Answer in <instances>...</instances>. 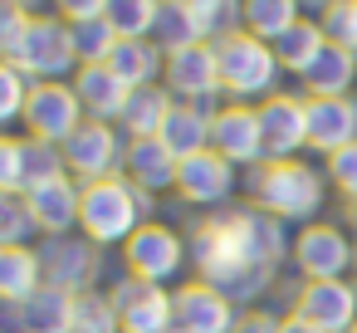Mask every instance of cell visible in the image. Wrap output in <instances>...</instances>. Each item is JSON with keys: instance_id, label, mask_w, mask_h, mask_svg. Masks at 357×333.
<instances>
[{"instance_id": "1", "label": "cell", "mask_w": 357, "mask_h": 333, "mask_svg": "<svg viewBox=\"0 0 357 333\" xmlns=\"http://www.w3.org/2000/svg\"><path fill=\"white\" fill-rule=\"evenodd\" d=\"M250 201L269 216H279L284 225L294 221L298 230L318 221L323 201H328V177L323 167L303 162V157H264L250 172Z\"/></svg>"}, {"instance_id": "2", "label": "cell", "mask_w": 357, "mask_h": 333, "mask_svg": "<svg viewBox=\"0 0 357 333\" xmlns=\"http://www.w3.org/2000/svg\"><path fill=\"white\" fill-rule=\"evenodd\" d=\"M152 196L137 191L128 177H108V182H93L84 186V206H79V235H89L93 245H128L147 221H152Z\"/></svg>"}, {"instance_id": "3", "label": "cell", "mask_w": 357, "mask_h": 333, "mask_svg": "<svg viewBox=\"0 0 357 333\" xmlns=\"http://www.w3.org/2000/svg\"><path fill=\"white\" fill-rule=\"evenodd\" d=\"M215 54H220V89H225V103H264L279 94V54L274 45L255 40L250 30H235L225 40H215Z\"/></svg>"}, {"instance_id": "4", "label": "cell", "mask_w": 357, "mask_h": 333, "mask_svg": "<svg viewBox=\"0 0 357 333\" xmlns=\"http://www.w3.org/2000/svg\"><path fill=\"white\" fill-rule=\"evenodd\" d=\"M215 216H220L225 235L235 240V250H240V260H245L250 269L279 274V265H284V260H294V235L284 230V221H279V216L259 211L255 201H240V206H220Z\"/></svg>"}, {"instance_id": "5", "label": "cell", "mask_w": 357, "mask_h": 333, "mask_svg": "<svg viewBox=\"0 0 357 333\" xmlns=\"http://www.w3.org/2000/svg\"><path fill=\"white\" fill-rule=\"evenodd\" d=\"M0 64H15L30 84H69V74H79V50H74V25H64L54 10L35 15L25 45L15 59H0Z\"/></svg>"}, {"instance_id": "6", "label": "cell", "mask_w": 357, "mask_h": 333, "mask_svg": "<svg viewBox=\"0 0 357 333\" xmlns=\"http://www.w3.org/2000/svg\"><path fill=\"white\" fill-rule=\"evenodd\" d=\"M191 260V245H186V230H172L162 221H147L128 245H123V274L142 279V284H172L181 274V265Z\"/></svg>"}, {"instance_id": "7", "label": "cell", "mask_w": 357, "mask_h": 333, "mask_svg": "<svg viewBox=\"0 0 357 333\" xmlns=\"http://www.w3.org/2000/svg\"><path fill=\"white\" fill-rule=\"evenodd\" d=\"M59 177H69L64 147L25 138V133H6V138H0V191L25 196V191H35L45 182H59Z\"/></svg>"}, {"instance_id": "8", "label": "cell", "mask_w": 357, "mask_h": 333, "mask_svg": "<svg viewBox=\"0 0 357 333\" xmlns=\"http://www.w3.org/2000/svg\"><path fill=\"white\" fill-rule=\"evenodd\" d=\"M167 94L176 103H191V108H211L220 113L225 108V89H220V54L211 40L191 45V50H176L167 54Z\"/></svg>"}, {"instance_id": "9", "label": "cell", "mask_w": 357, "mask_h": 333, "mask_svg": "<svg viewBox=\"0 0 357 333\" xmlns=\"http://www.w3.org/2000/svg\"><path fill=\"white\" fill-rule=\"evenodd\" d=\"M123 157H128V133L113 128V123L84 118V128L64 142V162H69V177H74L79 186L123 177Z\"/></svg>"}, {"instance_id": "10", "label": "cell", "mask_w": 357, "mask_h": 333, "mask_svg": "<svg viewBox=\"0 0 357 333\" xmlns=\"http://www.w3.org/2000/svg\"><path fill=\"white\" fill-rule=\"evenodd\" d=\"M40 265H45V284L64 294H93L103 274V245H93L89 235H50L40 240Z\"/></svg>"}, {"instance_id": "11", "label": "cell", "mask_w": 357, "mask_h": 333, "mask_svg": "<svg viewBox=\"0 0 357 333\" xmlns=\"http://www.w3.org/2000/svg\"><path fill=\"white\" fill-rule=\"evenodd\" d=\"M352 260H357V245L333 221H313L294 235V265L303 279H347Z\"/></svg>"}, {"instance_id": "12", "label": "cell", "mask_w": 357, "mask_h": 333, "mask_svg": "<svg viewBox=\"0 0 357 333\" xmlns=\"http://www.w3.org/2000/svg\"><path fill=\"white\" fill-rule=\"evenodd\" d=\"M20 128H25V138H40V142L64 147L84 128V103H79L74 84H35Z\"/></svg>"}, {"instance_id": "13", "label": "cell", "mask_w": 357, "mask_h": 333, "mask_svg": "<svg viewBox=\"0 0 357 333\" xmlns=\"http://www.w3.org/2000/svg\"><path fill=\"white\" fill-rule=\"evenodd\" d=\"M211 152H220L235 172L240 167H259L269 157V142H264V123H259V108L255 103H225L211 123Z\"/></svg>"}, {"instance_id": "14", "label": "cell", "mask_w": 357, "mask_h": 333, "mask_svg": "<svg viewBox=\"0 0 357 333\" xmlns=\"http://www.w3.org/2000/svg\"><path fill=\"white\" fill-rule=\"evenodd\" d=\"M289 313L328 328V333H352L357 323V284L352 279H303L289 294Z\"/></svg>"}, {"instance_id": "15", "label": "cell", "mask_w": 357, "mask_h": 333, "mask_svg": "<svg viewBox=\"0 0 357 333\" xmlns=\"http://www.w3.org/2000/svg\"><path fill=\"white\" fill-rule=\"evenodd\" d=\"M118 318H123V333H176V304H172V289L162 284H142L132 274H123L113 289H108Z\"/></svg>"}, {"instance_id": "16", "label": "cell", "mask_w": 357, "mask_h": 333, "mask_svg": "<svg viewBox=\"0 0 357 333\" xmlns=\"http://www.w3.org/2000/svg\"><path fill=\"white\" fill-rule=\"evenodd\" d=\"M172 304H176V333H235V323L245 313L235 299H225L206 279L176 284L172 289Z\"/></svg>"}, {"instance_id": "17", "label": "cell", "mask_w": 357, "mask_h": 333, "mask_svg": "<svg viewBox=\"0 0 357 333\" xmlns=\"http://www.w3.org/2000/svg\"><path fill=\"white\" fill-rule=\"evenodd\" d=\"M176 196L186 201V206H196V211H220V206H230V196H235V167L220 157V152H201V157H191V162H181V172H176Z\"/></svg>"}, {"instance_id": "18", "label": "cell", "mask_w": 357, "mask_h": 333, "mask_svg": "<svg viewBox=\"0 0 357 333\" xmlns=\"http://www.w3.org/2000/svg\"><path fill=\"white\" fill-rule=\"evenodd\" d=\"M259 108V123H264V142H269V157H298L308 147V98L303 94H274Z\"/></svg>"}, {"instance_id": "19", "label": "cell", "mask_w": 357, "mask_h": 333, "mask_svg": "<svg viewBox=\"0 0 357 333\" xmlns=\"http://www.w3.org/2000/svg\"><path fill=\"white\" fill-rule=\"evenodd\" d=\"M79 294L45 284L30 304H6V333H74Z\"/></svg>"}, {"instance_id": "20", "label": "cell", "mask_w": 357, "mask_h": 333, "mask_svg": "<svg viewBox=\"0 0 357 333\" xmlns=\"http://www.w3.org/2000/svg\"><path fill=\"white\" fill-rule=\"evenodd\" d=\"M176 172H181V162L167 152V142H162V138H128L123 177H128L137 191H147L152 201H157V196H167V191H176Z\"/></svg>"}, {"instance_id": "21", "label": "cell", "mask_w": 357, "mask_h": 333, "mask_svg": "<svg viewBox=\"0 0 357 333\" xmlns=\"http://www.w3.org/2000/svg\"><path fill=\"white\" fill-rule=\"evenodd\" d=\"M357 142V94L352 98H308V147L333 157Z\"/></svg>"}, {"instance_id": "22", "label": "cell", "mask_w": 357, "mask_h": 333, "mask_svg": "<svg viewBox=\"0 0 357 333\" xmlns=\"http://www.w3.org/2000/svg\"><path fill=\"white\" fill-rule=\"evenodd\" d=\"M69 84L84 103V118H93V123H118L128 98H132V89L113 74V64H84Z\"/></svg>"}, {"instance_id": "23", "label": "cell", "mask_w": 357, "mask_h": 333, "mask_svg": "<svg viewBox=\"0 0 357 333\" xmlns=\"http://www.w3.org/2000/svg\"><path fill=\"white\" fill-rule=\"evenodd\" d=\"M25 201H30L35 225H40L45 240H50V235H74L79 206H84V186H79L74 177H59V182H45V186L25 191Z\"/></svg>"}, {"instance_id": "24", "label": "cell", "mask_w": 357, "mask_h": 333, "mask_svg": "<svg viewBox=\"0 0 357 333\" xmlns=\"http://www.w3.org/2000/svg\"><path fill=\"white\" fill-rule=\"evenodd\" d=\"M298 89H303V98H352L357 94V50L328 40V50L298 79Z\"/></svg>"}, {"instance_id": "25", "label": "cell", "mask_w": 357, "mask_h": 333, "mask_svg": "<svg viewBox=\"0 0 357 333\" xmlns=\"http://www.w3.org/2000/svg\"><path fill=\"white\" fill-rule=\"evenodd\" d=\"M45 289V265L35 245H0V304H30Z\"/></svg>"}, {"instance_id": "26", "label": "cell", "mask_w": 357, "mask_h": 333, "mask_svg": "<svg viewBox=\"0 0 357 333\" xmlns=\"http://www.w3.org/2000/svg\"><path fill=\"white\" fill-rule=\"evenodd\" d=\"M211 123H215V113H211V108L176 103V108H172V118H167V128H162L167 152H172L176 162H191V157L211 152Z\"/></svg>"}, {"instance_id": "27", "label": "cell", "mask_w": 357, "mask_h": 333, "mask_svg": "<svg viewBox=\"0 0 357 333\" xmlns=\"http://www.w3.org/2000/svg\"><path fill=\"white\" fill-rule=\"evenodd\" d=\"M108 64L128 89H152L167 79V54L157 50V40H123Z\"/></svg>"}, {"instance_id": "28", "label": "cell", "mask_w": 357, "mask_h": 333, "mask_svg": "<svg viewBox=\"0 0 357 333\" xmlns=\"http://www.w3.org/2000/svg\"><path fill=\"white\" fill-rule=\"evenodd\" d=\"M172 108H176V98L167 94V84L132 89V98H128V108H123L118 128H123L128 138H162V128H167Z\"/></svg>"}, {"instance_id": "29", "label": "cell", "mask_w": 357, "mask_h": 333, "mask_svg": "<svg viewBox=\"0 0 357 333\" xmlns=\"http://www.w3.org/2000/svg\"><path fill=\"white\" fill-rule=\"evenodd\" d=\"M328 50V30L318 25V20H298L294 30H284L279 40H274V54H279V69L284 74H294V79H303L313 64H318V54Z\"/></svg>"}, {"instance_id": "30", "label": "cell", "mask_w": 357, "mask_h": 333, "mask_svg": "<svg viewBox=\"0 0 357 333\" xmlns=\"http://www.w3.org/2000/svg\"><path fill=\"white\" fill-rule=\"evenodd\" d=\"M298 20H303V0H245V10H240V30H250L264 45H274Z\"/></svg>"}, {"instance_id": "31", "label": "cell", "mask_w": 357, "mask_h": 333, "mask_svg": "<svg viewBox=\"0 0 357 333\" xmlns=\"http://www.w3.org/2000/svg\"><path fill=\"white\" fill-rule=\"evenodd\" d=\"M152 40H157L162 54H176V50L201 45V30H196L191 10H186V0H162V6H157V30H152Z\"/></svg>"}, {"instance_id": "32", "label": "cell", "mask_w": 357, "mask_h": 333, "mask_svg": "<svg viewBox=\"0 0 357 333\" xmlns=\"http://www.w3.org/2000/svg\"><path fill=\"white\" fill-rule=\"evenodd\" d=\"M186 10L201 30V40H225L240 30V10H245V0H186Z\"/></svg>"}, {"instance_id": "33", "label": "cell", "mask_w": 357, "mask_h": 333, "mask_svg": "<svg viewBox=\"0 0 357 333\" xmlns=\"http://www.w3.org/2000/svg\"><path fill=\"white\" fill-rule=\"evenodd\" d=\"M157 6L162 0H113L108 6V20L123 40H152L157 30Z\"/></svg>"}, {"instance_id": "34", "label": "cell", "mask_w": 357, "mask_h": 333, "mask_svg": "<svg viewBox=\"0 0 357 333\" xmlns=\"http://www.w3.org/2000/svg\"><path fill=\"white\" fill-rule=\"evenodd\" d=\"M118 45H123V35L113 30V20H89V25H74V50H79V69H84V64H108Z\"/></svg>"}, {"instance_id": "35", "label": "cell", "mask_w": 357, "mask_h": 333, "mask_svg": "<svg viewBox=\"0 0 357 333\" xmlns=\"http://www.w3.org/2000/svg\"><path fill=\"white\" fill-rule=\"evenodd\" d=\"M35 235H40V225H35L30 201L0 191V245H30Z\"/></svg>"}, {"instance_id": "36", "label": "cell", "mask_w": 357, "mask_h": 333, "mask_svg": "<svg viewBox=\"0 0 357 333\" xmlns=\"http://www.w3.org/2000/svg\"><path fill=\"white\" fill-rule=\"evenodd\" d=\"M74 333H123V318L108 299V289H93V294H79V318H74Z\"/></svg>"}, {"instance_id": "37", "label": "cell", "mask_w": 357, "mask_h": 333, "mask_svg": "<svg viewBox=\"0 0 357 333\" xmlns=\"http://www.w3.org/2000/svg\"><path fill=\"white\" fill-rule=\"evenodd\" d=\"M30 79L15 69V64H0V123H20L25 108H30Z\"/></svg>"}, {"instance_id": "38", "label": "cell", "mask_w": 357, "mask_h": 333, "mask_svg": "<svg viewBox=\"0 0 357 333\" xmlns=\"http://www.w3.org/2000/svg\"><path fill=\"white\" fill-rule=\"evenodd\" d=\"M30 25H35V10L10 6V0L0 6V59H15V54H20V45H25Z\"/></svg>"}, {"instance_id": "39", "label": "cell", "mask_w": 357, "mask_h": 333, "mask_svg": "<svg viewBox=\"0 0 357 333\" xmlns=\"http://www.w3.org/2000/svg\"><path fill=\"white\" fill-rule=\"evenodd\" d=\"M323 177H328V186L342 201H357V142L342 147V152H333V157H323Z\"/></svg>"}, {"instance_id": "40", "label": "cell", "mask_w": 357, "mask_h": 333, "mask_svg": "<svg viewBox=\"0 0 357 333\" xmlns=\"http://www.w3.org/2000/svg\"><path fill=\"white\" fill-rule=\"evenodd\" d=\"M318 25L328 30V40H333V45L357 50V0H333V6L318 15Z\"/></svg>"}, {"instance_id": "41", "label": "cell", "mask_w": 357, "mask_h": 333, "mask_svg": "<svg viewBox=\"0 0 357 333\" xmlns=\"http://www.w3.org/2000/svg\"><path fill=\"white\" fill-rule=\"evenodd\" d=\"M50 6L64 25H89V20H108L113 0H50Z\"/></svg>"}, {"instance_id": "42", "label": "cell", "mask_w": 357, "mask_h": 333, "mask_svg": "<svg viewBox=\"0 0 357 333\" xmlns=\"http://www.w3.org/2000/svg\"><path fill=\"white\" fill-rule=\"evenodd\" d=\"M235 333H284V313H274V309H245L240 323H235Z\"/></svg>"}, {"instance_id": "43", "label": "cell", "mask_w": 357, "mask_h": 333, "mask_svg": "<svg viewBox=\"0 0 357 333\" xmlns=\"http://www.w3.org/2000/svg\"><path fill=\"white\" fill-rule=\"evenodd\" d=\"M284 333H328V328H318V323H308L298 313H284Z\"/></svg>"}, {"instance_id": "44", "label": "cell", "mask_w": 357, "mask_h": 333, "mask_svg": "<svg viewBox=\"0 0 357 333\" xmlns=\"http://www.w3.org/2000/svg\"><path fill=\"white\" fill-rule=\"evenodd\" d=\"M342 216H347V225H352V240H357V201H342Z\"/></svg>"}, {"instance_id": "45", "label": "cell", "mask_w": 357, "mask_h": 333, "mask_svg": "<svg viewBox=\"0 0 357 333\" xmlns=\"http://www.w3.org/2000/svg\"><path fill=\"white\" fill-rule=\"evenodd\" d=\"M303 6H308V10H328V6H333V0H303Z\"/></svg>"}, {"instance_id": "46", "label": "cell", "mask_w": 357, "mask_h": 333, "mask_svg": "<svg viewBox=\"0 0 357 333\" xmlns=\"http://www.w3.org/2000/svg\"><path fill=\"white\" fill-rule=\"evenodd\" d=\"M10 6H25V10H35V6H40V0H10Z\"/></svg>"}, {"instance_id": "47", "label": "cell", "mask_w": 357, "mask_h": 333, "mask_svg": "<svg viewBox=\"0 0 357 333\" xmlns=\"http://www.w3.org/2000/svg\"><path fill=\"white\" fill-rule=\"evenodd\" d=\"M352 284H357V260H352Z\"/></svg>"}, {"instance_id": "48", "label": "cell", "mask_w": 357, "mask_h": 333, "mask_svg": "<svg viewBox=\"0 0 357 333\" xmlns=\"http://www.w3.org/2000/svg\"><path fill=\"white\" fill-rule=\"evenodd\" d=\"M352 333H357V323H352Z\"/></svg>"}]
</instances>
